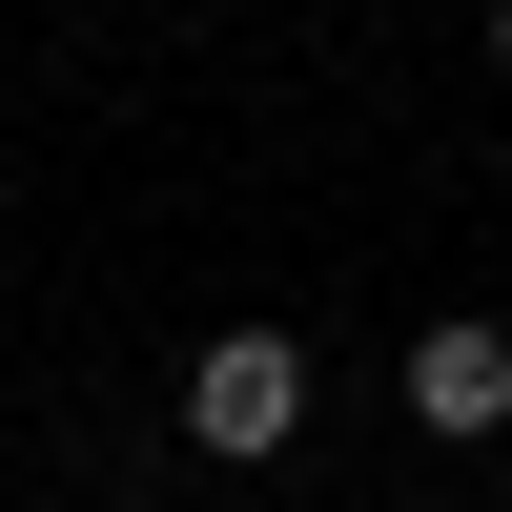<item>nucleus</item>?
<instances>
[{
  "label": "nucleus",
  "instance_id": "obj_1",
  "mask_svg": "<svg viewBox=\"0 0 512 512\" xmlns=\"http://www.w3.org/2000/svg\"><path fill=\"white\" fill-rule=\"evenodd\" d=\"M164 410H185V451H226V472H267V451L308 431V328H267V308H246V328H205Z\"/></svg>",
  "mask_w": 512,
  "mask_h": 512
},
{
  "label": "nucleus",
  "instance_id": "obj_2",
  "mask_svg": "<svg viewBox=\"0 0 512 512\" xmlns=\"http://www.w3.org/2000/svg\"><path fill=\"white\" fill-rule=\"evenodd\" d=\"M390 410H410L431 451H492V431H512V328H492V308H431L410 369H390Z\"/></svg>",
  "mask_w": 512,
  "mask_h": 512
},
{
  "label": "nucleus",
  "instance_id": "obj_3",
  "mask_svg": "<svg viewBox=\"0 0 512 512\" xmlns=\"http://www.w3.org/2000/svg\"><path fill=\"white\" fill-rule=\"evenodd\" d=\"M492 82H512V0H492Z\"/></svg>",
  "mask_w": 512,
  "mask_h": 512
}]
</instances>
